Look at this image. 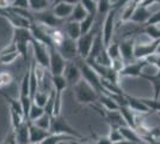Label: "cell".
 <instances>
[{
  "label": "cell",
  "mask_w": 160,
  "mask_h": 144,
  "mask_svg": "<svg viewBox=\"0 0 160 144\" xmlns=\"http://www.w3.org/2000/svg\"><path fill=\"white\" fill-rule=\"evenodd\" d=\"M73 89L75 99L80 104H90L91 106L94 102H98L100 94L82 78L80 82H78L74 85Z\"/></svg>",
  "instance_id": "1"
},
{
  "label": "cell",
  "mask_w": 160,
  "mask_h": 144,
  "mask_svg": "<svg viewBox=\"0 0 160 144\" xmlns=\"http://www.w3.org/2000/svg\"><path fill=\"white\" fill-rule=\"evenodd\" d=\"M49 132L52 135H61V136H69V137L77 138L79 141H85V137L75 130L74 127H72L68 121L66 120V118L62 114L56 115V117H52V124H50V129Z\"/></svg>",
  "instance_id": "2"
},
{
  "label": "cell",
  "mask_w": 160,
  "mask_h": 144,
  "mask_svg": "<svg viewBox=\"0 0 160 144\" xmlns=\"http://www.w3.org/2000/svg\"><path fill=\"white\" fill-rule=\"evenodd\" d=\"M74 62L78 65V67L80 69V72H81V78L84 81H86L91 87H93L94 89L97 90L99 94H103L104 93V89H103V85H102V79L100 77L97 75V72L94 71L88 64L86 62V60L81 59V58H77Z\"/></svg>",
  "instance_id": "3"
},
{
  "label": "cell",
  "mask_w": 160,
  "mask_h": 144,
  "mask_svg": "<svg viewBox=\"0 0 160 144\" xmlns=\"http://www.w3.org/2000/svg\"><path fill=\"white\" fill-rule=\"evenodd\" d=\"M33 22L37 24H42L48 29H58L65 25V21L58 18L54 14L53 10H44L41 12H32Z\"/></svg>",
  "instance_id": "4"
},
{
  "label": "cell",
  "mask_w": 160,
  "mask_h": 144,
  "mask_svg": "<svg viewBox=\"0 0 160 144\" xmlns=\"http://www.w3.org/2000/svg\"><path fill=\"white\" fill-rule=\"evenodd\" d=\"M67 60L60 54L55 46L49 47V72L52 76H62Z\"/></svg>",
  "instance_id": "5"
},
{
  "label": "cell",
  "mask_w": 160,
  "mask_h": 144,
  "mask_svg": "<svg viewBox=\"0 0 160 144\" xmlns=\"http://www.w3.org/2000/svg\"><path fill=\"white\" fill-rule=\"evenodd\" d=\"M53 84V90L55 91V106H54V114L53 117L60 115L61 114V106H62V93L68 87L66 79L63 76H52L50 78Z\"/></svg>",
  "instance_id": "6"
},
{
  "label": "cell",
  "mask_w": 160,
  "mask_h": 144,
  "mask_svg": "<svg viewBox=\"0 0 160 144\" xmlns=\"http://www.w3.org/2000/svg\"><path fill=\"white\" fill-rule=\"evenodd\" d=\"M97 33H98V30L92 29L90 33H87L85 35H81L79 39L77 40V47H78V55H79V58L84 59V60H86L87 58H88Z\"/></svg>",
  "instance_id": "7"
},
{
  "label": "cell",
  "mask_w": 160,
  "mask_h": 144,
  "mask_svg": "<svg viewBox=\"0 0 160 144\" xmlns=\"http://www.w3.org/2000/svg\"><path fill=\"white\" fill-rule=\"evenodd\" d=\"M117 10L111 8V11L105 16V19L103 23V28H102V36H103V42L104 46L108 47L111 42H112L113 30H115V24H116V14H117Z\"/></svg>",
  "instance_id": "8"
},
{
  "label": "cell",
  "mask_w": 160,
  "mask_h": 144,
  "mask_svg": "<svg viewBox=\"0 0 160 144\" xmlns=\"http://www.w3.org/2000/svg\"><path fill=\"white\" fill-rule=\"evenodd\" d=\"M31 45L33 48V59L43 69L49 70V48L36 40H32Z\"/></svg>",
  "instance_id": "9"
},
{
  "label": "cell",
  "mask_w": 160,
  "mask_h": 144,
  "mask_svg": "<svg viewBox=\"0 0 160 144\" xmlns=\"http://www.w3.org/2000/svg\"><path fill=\"white\" fill-rule=\"evenodd\" d=\"M159 45L160 40H154L152 42H147V43L135 45V48H134V58H135V60L147 59L151 55L155 54Z\"/></svg>",
  "instance_id": "10"
},
{
  "label": "cell",
  "mask_w": 160,
  "mask_h": 144,
  "mask_svg": "<svg viewBox=\"0 0 160 144\" xmlns=\"http://www.w3.org/2000/svg\"><path fill=\"white\" fill-rule=\"evenodd\" d=\"M149 64L146 59H142V60H135V61L130 62V64H127L124 66V69L121 71L120 73V78H123V77H141L143 71L148 66Z\"/></svg>",
  "instance_id": "11"
},
{
  "label": "cell",
  "mask_w": 160,
  "mask_h": 144,
  "mask_svg": "<svg viewBox=\"0 0 160 144\" xmlns=\"http://www.w3.org/2000/svg\"><path fill=\"white\" fill-rule=\"evenodd\" d=\"M56 49L60 52V54L66 59L67 61H74L77 58H79L78 55V47H77V41H74L69 37H66L65 41L61 45H59Z\"/></svg>",
  "instance_id": "12"
},
{
  "label": "cell",
  "mask_w": 160,
  "mask_h": 144,
  "mask_svg": "<svg viewBox=\"0 0 160 144\" xmlns=\"http://www.w3.org/2000/svg\"><path fill=\"white\" fill-rule=\"evenodd\" d=\"M63 77L66 79V82L68 85L74 87L78 82L81 81V72L80 69L78 67V65L74 61H68L63 71Z\"/></svg>",
  "instance_id": "13"
},
{
  "label": "cell",
  "mask_w": 160,
  "mask_h": 144,
  "mask_svg": "<svg viewBox=\"0 0 160 144\" xmlns=\"http://www.w3.org/2000/svg\"><path fill=\"white\" fill-rule=\"evenodd\" d=\"M120 45V52L121 58L123 59V61L127 64H130L132 60H135L134 58V48H135V39L134 37H129L127 40H123L122 42L118 43Z\"/></svg>",
  "instance_id": "14"
},
{
  "label": "cell",
  "mask_w": 160,
  "mask_h": 144,
  "mask_svg": "<svg viewBox=\"0 0 160 144\" xmlns=\"http://www.w3.org/2000/svg\"><path fill=\"white\" fill-rule=\"evenodd\" d=\"M29 125V137H30V144H38L42 141H44L47 137H49L52 133L49 131L42 130L37 127L36 125L31 121H28Z\"/></svg>",
  "instance_id": "15"
},
{
  "label": "cell",
  "mask_w": 160,
  "mask_h": 144,
  "mask_svg": "<svg viewBox=\"0 0 160 144\" xmlns=\"http://www.w3.org/2000/svg\"><path fill=\"white\" fill-rule=\"evenodd\" d=\"M73 8H74V6L68 5V4H65V3H58V4H55V5L52 7L54 14H55L58 18H60V19H62V21H65V22L68 21L69 17L72 16Z\"/></svg>",
  "instance_id": "16"
},
{
  "label": "cell",
  "mask_w": 160,
  "mask_h": 144,
  "mask_svg": "<svg viewBox=\"0 0 160 144\" xmlns=\"http://www.w3.org/2000/svg\"><path fill=\"white\" fill-rule=\"evenodd\" d=\"M152 16V12L148 10V7H145V6H139L135 11H134L133 16L130 17V19L129 21L135 23V24H141V25H145L148 19H149V17Z\"/></svg>",
  "instance_id": "17"
},
{
  "label": "cell",
  "mask_w": 160,
  "mask_h": 144,
  "mask_svg": "<svg viewBox=\"0 0 160 144\" xmlns=\"http://www.w3.org/2000/svg\"><path fill=\"white\" fill-rule=\"evenodd\" d=\"M33 40L32 35L30 29L28 28H13V35H12V40L11 41L14 43H19V42H25V43H31Z\"/></svg>",
  "instance_id": "18"
},
{
  "label": "cell",
  "mask_w": 160,
  "mask_h": 144,
  "mask_svg": "<svg viewBox=\"0 0 160 144\" xmlns=\"http://www.w3.org/2000/svg\"><path fill=\"white\" fill-rule=\"evenodd\" d=\"M120 131L122 133V136L124 137L126 141H129V142H134V143H139V144H145V139L141 136L140 133L136 130H133L130 127H128L127 125L126 126H121Z\"/></svg>",
  "instance_id": "19"
},
{
  "label": "cell",
  "mask_w": 160,
  "mask_h": 144,
  "mask_svg": "<svg viewBox=\"0 0 160 144\" xmlns=\"http://www.w3.org/2000/svg\"><path fill=\"white\" fill-rule=\"evenodd\" d=\"M126 97H127V106L133 112H136V113H149L151 112L146 104L141 101V97H134L127 94H126Z\"/></svg>",
  "instance_id": "20"
},
{
  "label": "cell",
  "mask_w": 160,
  "mask_h": 144,
  "mask_svg": "<svg viewBox=\"0 0 160 144\" xmlns=\"http://www.w3.org/2000/svg\"><path fill=\"white\" fill-rule=\"evenodd\" d=\"M14 131V137H16V143L17 144H30V137H29V125L25 120L20 125L18 129Z\"/></svg>",
  "instance_id": "21"
},
{
  "label": "cell",
  "mask_w": 160,
  "mask_h": 144,
  "mask_svg": "<svg viewBox=\"0 0 160 144\" xmlns=\"http://www.w3.org/2000/svg\"><path fill=\"white\" fill-rule=\"evenodd\" d=\"M105 46H104V42H103V36H102V31H98L96 37H94L93 45H92V48H91V52H90V55L86 60H94L96 56L102 53L104 49H105Z\"/></svg>",
  "instance_id": "22"
},
{
  "label": "cell",
  "mask_w": 160,
  "mask_h": 144,
  "mask_svg": "<svg viewBox=\"0 0 160 144\" xmlns=\"http://www.w3.org/2000/svg\"><path fill=\"white\" fill-rule=\"evenodd\" d=\"M67 37L72 39L74 41H77L81 36V29H80V23H77V22H68L67 21L65 23V30Z\"/></svg>",
  "instance_id": "23"
},
{
  "label": "cell",
  "mask_w": 160,
  "mask_h": 144,
  "mask_svg": "<svg viewBox=\"0 0 160 144\" xmlns=\"http://www.w3.org/2000/svg\"><path fill=\"white\" fill-rule=\"evenodd\" d=\"M141 78H143V79H146V81L152 83L153 90H154L153 99L159 100L160 99V70H158L157 72H154L153 75H142Z\"/></svg>",
  "instance_id": "24"
},
{
  "label": "cell",
  "mask_w": 160,
  "mask_h": 144,
  "mask_svg": "<svg viewBox=\"0 0 160 144\" xmlns=\"http://www.w3.org/2000/svg\"><path fill=\"white\" fill-rule=\"evenodd\" d=\"M120 113L123 117V120L127 125L128 127L133 129V130H136V117L134 114V112L128 106H122L120 107Z\"/></svg>",
  "instance_id": "25"
},
{
  "label": "cell",
  "mask_w": 160,
  "mask_h": 144,
  "mask_svg": "<svg viewBox=\"0 0 160 144\" xmlns=\"http://www.w3.org/2000/svg\"><path fill=\"white\" fill-rule=\"evenodd\" d=\"M98 102L100 103V106L107 110H120V106L118 103L113 100L111 96L107 95V94H100Z\"/></svg>",
  "instance_id": "26"
},
{
  "label": "cell",
  "mask_w": 160,
  "mask_h": 144,
  "mask_svg": "<svg viewBox=\"0 0 160 144\" xmlns=\"http://www.w3.org/2000/svg\"><path fill=\"white\" fill-rule=\"evenodd\" d=\"M87 11L82 7L81 4H77L73 8V12H72V16L69 17V19L68 22H77V23H80V22H82L85 18H86L87 16Z\"/></svg>",
  "instance_id": "27"
},
{
  "label": "cell",
  "mask_w": 160,
  "mask_h": 144,
  "mask_svg": "<svg viewBox=\"0 0 160 144\" xmlns=\"http://www.w3.org/2000/svg\"><path fill=\"white\" fill-rule=\"evenodd\" d=\"M0 95L2 96V97L6 100V102L8 103V109L14 110V112L19 113V114H22V115L24 117V113H23V107H22V103H20L19 99H18V100H16V99L11 97V96L7 95V94H5V93H0Z\"/></svg>",
  "instance_id": "28"
},
{
  "label": "cell",
  "mask_w": 160,
  "mask_h": 144,
  "mask_svg": "<svg viewBox=\"0 0 160 144\" xmlns=\"http://www.w3.org/2000/svg\"><path fill=\"white\" fill-rule=\"evenodd\" d=\"M50 5L52 4L49 0H29V6L32 12H41L48 10Z\"/></svg>",
  "instance_id": "29"
},
{
  "label": "cell",
  "mask_w": 160,
  "mask_h": 144,
  "mask_svg": "<svg viewBox=\"0 0 160 144\" xmlns=\"http://www.w3.org/2000/svg\"><path fill=\"white\" fill-rule=\"evenodd\" d=\"M96 16L97 14H87L86 18L82 22H80V29H81V35H85L90 33L94 25V21H96Z\"/></svg>",
  "instance_id": "30"
},
{
  "label": "cell",
  "mask_w": 160,
  "mask_h": 144,
  "mask_svg": "<svg viewBox=\"0 0 160 144\" xmlns=\"http://www.w3.org/2000/svg\"><path fill=\"white\" fill-rule=\"evenodd\" d=\"M139 31L152 37L153 41L154 40H160V28L158 25H143L139 29Z\"/></svg>",
  "instance_id": "31"
},
{
  "label": "cell",
  "mask_w": 160,
  "mask_h": 144,
  "mask_svg": "<svg viewBox=\"0 0 160 144\" xmlns=\"http://www.w3.org/2000/svg\"><path fill=\"white\" fill-rule=\"evenodd\" d=\"M44 113H46V112H44V108H43V107H40V106L32 103L31 107H30V110H29V115H28L27 121H35V120H37L38 118L42 117Z\"/></svg>",
  "instance_id": "32"
},
{
  "label": "cell",
  "mask_w": 160,
  "mask_h": 144,
  "mask_svg": "<svg viewBox=\"0 0 160 144\" xmlns=\"http://www.w3.org/2000/svg\"><path fill=\"white\" fill-rule=\"evenodd\" d=\"M112 8V1L111 0H98L97 1V14H105L107 16Z\"/></svg>",
  "instance_id": "33"
},
{
  "label": "cell",
  "mask_w": 160,
  "mask_h": 144,
  "mask_svg": "<svg viewBox=\"0 0 160 144\" xmlns=\"http://www.w3.org/2000/svg\"><path fill=\"white\" fill-rule=\"evenodd\" d=\"M31 123H33L37 127H40L42 130L49 131L50 124H52V117H50L49 114H47V113H44L41 118H38V119L35 120V121H31Z\"/></svg>",
  "instance_id": "34"
},
{
  "label": "cell",
  "mask_w": 160,
  "mask_h": 144,
  "mask_svg": "<svg viewBox=\"0 0 160 144\" xmlns=\"http://www.w3.org/2000/svg\"><path fill=\"white\" fill-rule=\"evenodd\" d=\"M108 138L111 141L112 144H117L122 142V141H126L124 137L122 136L120 131V127H113V126H110V131L108 133Z\"/></svg>",
  "instance_id": "35"
},
{
  "label": "cell",
  "mask_w": 160,
  "mask_h": 144,
  "mask_svg": "<svg viewBox=\"0 0 160 144\" xmlns=\"http://www.w3.org/2000/svg\"><path fill=\"white\" fill-rule=\"evenodd\" d=\"M48 97H49V94H47V93L43 91V90H38V91L35 94V96H33L32 103L44 108V106H46V103H47V101H48Z\"/></svg>",
  "instance_id": "36"
},
{
  "label": "cell",
  "mask_w": 160,
  "mask_h": 144,
  "mask_svg": "<svg viewBox=\"0 0 160 144\" xmlns=\"http://www.w3.org/2000/svg\"><path fill=\"white\" fill-rule=\"evenodd\" d=\"M107 53L111 60H115V59L121 58L120 45H118L117 42H111V43L107 47Z\"/></svg>",
  "instance_id": "37"
},
{
  "label": "cell",
  "mask_w": 160,
  "mask_h": 144,
  "mask_svg": "<svg viewBox=\"0 0 160 144\" xmlns=\"http://www.w3.org/2000/svg\"><path fill=\"white\" fill-rule=\"evenodd\" d=\"M10 117H11V125H12V130H16V129H18L22 124L25 121V119L24 117L19 114V113H17V112H14V110L10 109Z\"/></svg>",
  "instance_id": "38"
},
{
  "label": "cell",
  "mask_w": 160,
  "mask_h": 144,
  "mask_svg": "<svg viewBox=\"0 0 160 144\" xmlns=\"http://www.w3.org/2000/svg\"><path fill=\"white\" fill-rule=\"evenodd\" d=\"M141 101L146 104L148 107V109L151 112H155L158 113L160 112V99L159 100H155V99H145V97H141Z\"/></svg>",
  "instance_id": "39"
},
{
  "label": "cell",
  "mask_w": 160,
  "mask_h": 144,
  "mask_svg": "<svg viewBox=\"0 0 160 144\" xmlns=\"http://www.w3.org/2000/svg\"><path fill=\"white\" fill-rule=\"evenodd\" d=\"M54 106H55V91L52 89L49 91V97H48V101L44 106V112L49 114L50 117H53L54 114Z\"/></svg>",
  "instance_id": "40"
},
{
  "label": "cell",
  "mask_w": 160,
  "mask_h": 144,
  "mask_svg": "<svg viewBox=\"0 0 160 144\" xmlns=\"http://www.w3.org/2000/svg\"><path fill=\"white\" fill-rule=\"evenodd\" d=\"M80 4L88 14H97V1L94 0H80Z\"/></svg>",
  "instance_id": "41"
},
{
  "label": "cell",
  "mask_w": 160,
  "mask_h": 144,
  "mask_svg": "<svg viewBox=\"0 0 160 144\" xmlns=\"http://www.w3.org/2000/svg\"><path fill=\"white\" fill-rule=\"evenodd\" d=\"M19 56L18 51L13 52V53H6V54H0V62L2 65H10L12 62L16 61V59Z\"/></svg>",
  "instance_id": "42"
},
{
  "label": "cell",
  "mask_w": 160,
  "mask_h": 144,
  "mask_svg": "<svg viewBox=\"0 0 160 144\" xmlns=\"http://www.w3.org/2000/svg\"><path fill=\"white\" fill-rule=\"evenodd\" d=\"M124 66H126V62L123 61V59H122V58H118V59L111 60V67H112L116 72H118V73H120L122 70L124 69Z\"/></svg>",
  "instance_id": "43"
},
{
  "label": "cell",
  "mask_w": 160,
  "mask_h": 144,
  "mask_svg": "<svg viewBox=\"0 0 160 144\" xmlns=\"http://www.w3.org/2000/svg\"><path fill=\"white\" fill-rule=\"evenodd\" d=\"M17 45V51L19 55L23 56L24 60H27V56H28V46L29 43H25V42H19V43H16Z\"/></svg>",
  "instance_id": "44"
},
{
  "label": "cell",
  "mask_w": 160,
  "mask_h": 144,
  "mask_svg": "<svg viewBox=\"0 0 160 144\" xmlns=\"http://www.w3.org/2000/svg\"><path fill=\"white\" fill-rule=\"evenodd\" d=\"M0 78H1V81H2V84H4V87L5 85H10L11 83L13 82V76L11 75L10 72H7V71H4V72H0Z\"/></svg>",
  "instance_id": "45"
},
{
  "label": "cell",
  "mask_w": 160,
  "mask_h": 144,
  "mask_svg": "<svg viewBox=\"0 0 160 144\" xmlns=\"http://www.w3.org/2000/svg\"><path fill=\"white\" fill-rule=\"evenodd\" d=\"M16 8H23V10H30L29 0H12V6Z\"/></svg>",
  "instance_id": "46"
},
{
  "label": "cell",
  "mask_w": 160,
  "mask_h": 144,
  "mask_svg": "<svg viewBox=\"0 0 160 144\" xmlns=\"http://www.w3.org/2000/svg\"><path fill=\"white\" fill-rule=\"evenodd\" d=\"M158 24H160V10L152 13V16L149 17V19L145 25H158Z\"/></svg>",
  "instance_id": "47"
},
{
  "label": "cell",
  "mask_w": 160,
  "mask_h": 144,
  "mask_svg": "<svg viewBox=\"0 0 160 144\" xmlns=\"http://www.w3.org/2000/svg\"><path fill=\"white\" fill-rule=\"evenodd\" d=\"M133 0H117V1H115L112 4V8H115V10H120V8H122V7L127 6L128 4H130Z\"/></svg>",
  "instance_id": "48"
},
{
  "label": "cell",
  "mask_w": 160,
  "mask_h": 144,
  "mask_svg": "<svg viewBox=\"0 0 160 144\" xmlns=\"http://www.w3.org/2000/svg\"><path fill=\"white\" fill-rule=\"evenodd\" d=\"M94 144H112L111 143V141L107 137H102V136H98V137H96V142Z\"/></svg>",
  "instance_id": "49"
},
{
  "label": "cell",
  "mask_w": 160,
  "mask_h": 144,
  "mask_svg": "<svg viewBox=\"0 0 160 144\" xmlns=\"http://www.w3.org/2000/svg\"><path fill=\"white\" fill-rule=\"evenodd\" d=\"M12 6V1L11 0H0V8L7 10Z\"/></svg>",
  "instance_id": "50"
},
{
  "label": "cell",
  "mask_w": 160,
  "mask_h": 144,
  "mask_svg": "<svg viewBox=\"0 0 160 144\" xmlns=\"http://www.w3.org/2000/svg\"><path fill=\"white\" fill-rule=\"evenodd\" d=\"M58 3H65V4H68V5H72V6H75L77 4H79L80 0H56L55 1V4H58ZM54 4V5H55ZM53 5V6H54Z\"/></svg>",
  "instance_id": "51"
},
{
  "label": "cell",
  "mask_w": 160,
  "mask_h": 144,
  "mask_svg": "<svg viewBox=\"0 0 160 144\" xmlns=\"http://www.w3.org/2000/svg\"><path fill=\"white\" fill-rule=\"evenodd\" d=\"M117 144H139V143H134V142H129V141H122Z\"/></svg>",
  "instance_id": "52"
},
{
  "label": "cell",
  "mask_w": 160,
  "mask_h": 144,
  "mask_svg": "<svg viewBox=\"0 0 160 144\" xmlns=\"http://www.w3.org/2000/svg\"><path fill=\"white\" fill-rule=\"evenodd\" d=\"M155 54H158V55H160V45L158 46V49H157V53Z\"/></svg>",
  "instance_id": "53"
},
{
  "label": "cell",
  "mask_w": 160,
  "mask_h": 144,
  "mask_svg": "<svg viewBox=\"0 0 160 144\" xmlns=\"http://www.w3.org/2000/svg\"><path fill=\"white\" fill-rule=\"evenodd\" d=\"M1 87H4V84H2V81H1V78H0V88Z\"/></svg>",
  "instance_id": "54"
},
{
  "label": "cell",
  "mask_w": 160,
  "mask_h": 144,
  "mask_svg": "<svg viewBox=\"0 0 160 144\" xmlns=\"http://www.w3.org/2000/svg\"><path fill=\"white\" fill-rule=\"evenodd\" d=\"M157 114H158V115H159V117H160V112H158V113H157Z\"/></svg>",
  "instance_id": "55"
},
{
  "label": "cell",
  "mask_w": 160,
  "mask_h": 144,
  "mask_svg": "<svg viewBox=\"0 0 160 144\" xmlns=\"http://www.w3.org/2000/svg\"><path fill=\"white\" fill-rule=\"evenodd\" d=\"M94 1H98V0H94Z\"/></svg>",
  "instance_id": "56"
},
{
  "label": "cell",
  "mask_w": 160,
  "mask_h": 144,
  "mask_svg": "<svg viewBox=\"0 0 160 144\" xmlns=\"http://www.w3.org/2000/svg\"><path fill=\"white\" fill-rule=\"evenodd\" d=\"M11 1H12V0H11Z\"/></svg>",
  "instance_id": "57"
}]
</instances>
